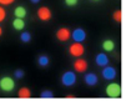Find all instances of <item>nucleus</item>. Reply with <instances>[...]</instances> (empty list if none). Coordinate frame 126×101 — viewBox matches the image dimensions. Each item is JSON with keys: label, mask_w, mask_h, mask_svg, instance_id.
<instances>
[{"label": "nucleus", "mask_w": 126, "mask_h": 101, "mask_svg": "<svg viewBox=\"0 0 126 101\" xmlns=\"http://www.w3.org/2000/svg\"><path fill=\"white\" fill-rule=\"evenodd\" d=\"M15 87V81L10 76H3L0 79V89L5 92H11Z\"/></svg>", "instance_id": "nucleus-1"}, {"label": "nucleus", "mask_w": 126, "mask_h": 101, "mask_svg": "<svg viewBox=\"0 0 126 101\" xmlns=\"http://www.w3.org/2000/svg\"><path fill=\"white\" fill-rule=\"evenodd\" d=\"M106 95L109 97H112V99L119 97L121 95V86L116 82H111L110 85H107V87H106Z\"/></svg>", "instance_id": "nucleus-2"}, {"label": "nucleus", "mask_w": 126, "mask_h": 101, "mask_svg": "<svg viewBox=\"0 0 126 101\" xmlns=\"http://www.w3.org/2000/svg\"><path fill=\"white\" fill-rule=\"evenodd\" d=\"M69 51H70V55H73V56H75V58H80V56L85 53V49H84V45H82L81 43L74 41V44L70 45Z\"/></svg>", "instance_id": "nucleus-3"}, {"label": "nucleus", "mask_w": 126, "mask_h": 101, "mask_svg": "<svg viewBox=\"0 0 126 101\" xmlns=\"http://www.w3.org/2000/svg\"><path fill=\"white\" fill-rule=\"evenodd\" d=\"M61 82L65 86H73L76 82V75L73 71H66L61 77Z\"/></svg>", "instance_id": "nucleus-4"}, {"label": "nucleus", "mask_w": 126, "mask_h": 101, "mask_svg": "<svg viewBox=\"0 0 126 101\" xmlns=\"http://www.w3.org/2000/svg\"><path fill=\"white\" fill-rule=\"evenodd\" d=\"M71 38H73V40L76 41V43H82V41L86 39V32H85L84 29L78 28V29H75V30L73 31V34H71Z\"/></svg>", "instance_id": "nucleus-5"}, {"label": "nucleus", "mask_w": 126, "mask_h": 101, "mask_svg": "<svg viewBox=\"0 0 126 101\" xmlns=\"http://www.w3.org/2000/svg\"><path fill=\"white\" fill-rule=\"evenodd\" d=\"M51 10L49 9V8H46V6H43V8H40L39 10H38V16L40 18V20H43V21H47V20H50L51 19Z\"/></svg>", "instance_id": "nucleus-6"}, {"label": "nucleus", "mask_w": 126, "mask_h": 101, "mask_svg": "<svg viewBox=\"0 0 126 101\" xmlns=\"http://www.w3.org/2000/svg\"><path fill=\"white\" fill-rule=\"evenodd\" d=\"M102 77L105 80H114L116 77V70L111 66H106L102 70Z\"/></svg>", "instance_id": "nucleus-7"}, {"label": "nucleus", "mask_w": 126, "mask_h": 101, "mask_svg": "<svg viewBox=\"0 0 126 101\" xmlns=\"http://www.w3.org/2000/svg\"><path fill=\"white\" fill-rule=\"evenodd\" d=\"M70 36H71L70 30L66 29V28H61V29H59L58 32H56V38H58V40H60V41H66V40L70 39Z\"/></svg>", "instance_id": "nucleus-8"}, {"label": "nucleus", "mask_w": 126, "mask_h": 101, "mask_svg": "<svg viewBox=\"0 0 126 101\" xmlns=\"http://www.w3.org/2000/svg\"><path fill=\"white\" fill-rule=\"evenodd\" d=\"M74 69H75L78 72H85V71L87 70V62H86V60H84V59H78V60H75V62H74Z\"/></svg>", "instance_id": "nucleus-9"}, {"label": "nucleus", "mask_w": 126, "mask_h": 101, "mask_svg": "<svg viewBox=\"0 0 126 101\" xmlns=\"http://www.w3.org/2000/svg\"><path fill=\"white\" fill-rule=\"evenodd\" d=\"M95 60H96V64H97L99 66H106L107 64H109V58H107V55L104 54V53L97 54Z\"/></svg>", "instance_id": "nucleus-10"}, {"label": "nucleus", "mask_w": 126, "mask_h": 101, "mask_svg": "<svg viewBox=\"0 0 126 101\" xmlns=\"http://www.w3.org/2000/svg\"><path fill=\"white\" fill-rule=\"evenodd\" d=\"M85 82L89 86H94L97 84V76L93 72H90V74H86L85 75Z\"/></svg>", "instance_id": "nucleus-11"}, {"label": "nucleus", "mask_w": 126, "mask_h": 101, "mask_svg": "<svg viewBox=\"0 0 126 101\" xmlns=\"http://www.w3.org/2000/svg\"><path fill=\"white\" fill-rule=\"evenodd\" d=\"M102 49L105 50V51L110 53V51H112V50L115 49V43L112 40H105L102 43Z\"/></svg>", "instance_id": "nucleus-12"}, {"label": "nucleus", "mask_w": 126, "mask_h": 101, "mask_svg": "<svg viewBox=\"0 0 126 101\" xmlns=\"http://www.w3.org/2000/svg\"><path fill=\"white\" fill-rule=\"evenodd\" d=\"M13 28L15 30H24L25 28V21L23 19H19V18H16L14 21H13Z\"/></svg>", "instance_id": "nucleus-13"}, {"label": "nucleus", "mask_w": 126, "mask_h": 101, "mask_svg": "<svg viewBox=\"0 0 126 101\" xmlns=\"http://www.w3.org/2000/svg\"><path fill=\"white\" fill-rule=\"evenodd\" d=\"M14 14H15L16 18H19V19H24L25 16H26V10H25V8H24V6H17V8L15 9Z\"/></svg>", "instance_id": "nucleus-14"}, {"label": "nucleus", "mask_w": 126, "mask_h": 101, "mask_svg": "<svg viewBox=\"0 0 126 101\" xmlns=\"http://www.w3.org/2000/svg\"><path fill=\"white\" fill-rule=\"evenodd\" d=\"M17 96H19L20 99H29L31 96V91L28 87H21L19 90V92H17Z\"/></svg>", "instance_id": "nucleus-15"}, {"label": "nucleus", "mask_w": 126, "mask_h": 101, "mask_svg": "<svg viewBox=\"0 0 126 101\" xmlns=\"http://www.w3.org/2000/svg\"><path fill=\"white\" fill-rule=\"evenodd\" d=\"M49 58L46 56V55H41V56H39V59H38V62H39V65L40 66H47L49 65Z\"/></svg>", "instance_id": "nucleus-16"}, {"label": "nucleus", "mask_w": 126, "mask_h": 101, "mask_svg": "<svg viewBox=\"0 0 126 101\" xmlns=\"http://www.w3.org/2000/svg\"><path fill=\"white\" fill-rule=\"evenodd\" d=\"M20 40H21L23 43H29V41L31 40V35H30V32H26V31L21 32V35H20Z\"/></svg>", "instance_id": "nucleus-17"}, {"label": "nucleus", "mask_w": 126, "mask_h": 101, "mask_svg": "<svg viewBox=\"0 0 126 101\" xmlns=\"http://www.w3.org/2000/svg\"><path fill=\"white\" fill-rule=\"evenodd\" d=\"M121 19H122V13H121V10H116V11L114 13V20H115L116 23H120Z\"/></svg>", "instance_id": "nucleus-18"}, {"label": "nucleus", "mask_w": 126, "mask_h": 101, "mask_svg": "<svg viewBox=\"0 0 126 101\" xmlns=\"http://www.w3.org/2000/svg\"><path fill=\"white\" fill-rule=\"evenodd\" d=\"M5 18H6V11H5V9L3 6H0V23L4 21Z\"/></svg>", "instance_id": "nucleus-19"}, {"label": "nucleus", "mask_w": 126, "mask_h": 101, "mask_svg": "<svg viewBox=\"0 0 126 101\" xmlns=\"http://www.w3.org/2000/svg\"><path fill=\"white\" fill-rule=\"evenodd\" d=\"M41 97H44V99H50V97H52L54 95H52V92L51 91H49V90H45V91H43L41 92V95H40Z\"/></svg>", "instance_id": "nucleus-20"}, {"label": "nucleus", "mask_w": 126, "mask_h": 101, "mask_svg": "<svg viewBox=\"0 0 126 101\" xmlns=\"http://www.w3.org/2000/svg\"><path fill=\"white\" fill-rule=\"evenodd\" d=\"M14 76H15L16 79H21V77L24 76V70H21V69H17V70H15Z\"/></svg>", "instance_id": "nucleus-21"}, {"label": "nucleus", "mask_w": 126, "mask_h": 101, "mask_svg": "<svg viewBox=\"0 0 126 101\" xmlns=\"http://www.w3.org/2000/svg\"><path fill=\"white\" fill-rule=\"evenodd\" d=\"M65 4L67 6H75L78 4V0H65Z\"/></svg>", "instance_id": "nucleus-22"}, {"label": "nucleus", "mask_w": 126, "mask_h": 101, "mask_svg": "<svg viewBox=\"0 0 126 101\" xmlns=\"http://www.w3.org/2000/svg\"><path fill=\"white\" fill-rule=\"evenodd\" d=\"M15 0H0V5H10Z\"/></svg>", "instance_id": "nucleus-23"}, {"label": "nucleus", "mask_w": 126, "mask_h": 101, "mask_svg": "<svg viewBox=\"0 0 126 101\" xmlns=\"http://www.w3.org/2000/svg\"><path fill=\"white\" fill-rule=\"evenodd\" d=\"M40 0H31V3H34V4H36V3H39Z\"/></svg>", "instance_id": "nucleus-24"}, {"label": "nucleus", "mask_w": 126, "mask_h": 101, "mask_svg": "<svg viewBox=\"0 0 126 101\" xmlns=\"http://www.w3.org/2000/svg\"><path fill=\"white\" fill-rule=\"evenodd\" d=\"M3 35V29H1V26H0V36Z\"/></svg>", "instance_id": "nucleus-25"}, {"label": "nucleus", "mask_w": 126, "mask_h": 101, "mask_svg": "<svg viewBox=\"0 0 126 101\" xmlns=\"http://www.w3.org/2000/svg\"><path fill=\"white\" fill-rule=\"evenodd\" d=\"M94 1H97V0H94Z\"/></svg>", "instance_id": "nucleus-26"}]
</instances>
